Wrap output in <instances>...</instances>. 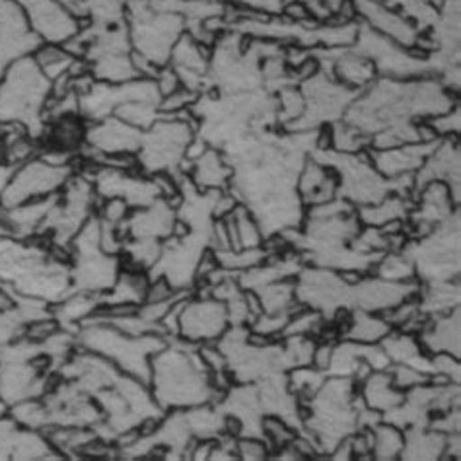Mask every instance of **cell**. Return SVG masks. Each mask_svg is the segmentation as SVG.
Segmentation results:
<instances>
[{"label": "cell", "mask_w": 461, "mask_h": 461, "mask_svg": "<svg viewBox=\"0 0 461 461\" xmlns=\"http://www.w3.org/2000/svg\"><path fill=\"white\" fill-rule=\"evenodd\" d=\"M390 374L393 385L402 392H409L412 387L430 382V374H424L412 366H405V364H392Z\"/></svg>", "instance_id": "obj_37"}, {"label": "cell", "mask_w": 461, "mask_h": 461, "mask_svg": "<svg viewBox=\"0 0 461 461\" xmlns=\"http://www.w3.org/2000/svg\"><path fill=\"white\" fill-rule=\"evenodd\" d=\"M131 53H109L90 60V75L94 77V80L109 84H121L140 78L135 63H132Z\"/></svg>", "instance_id": "obj_28"}, {"label": "cell", "mask_w": 461, "mask_h": 461, "mask_svg": "<svg viewBox=\"0 0 461 461\" xmlns=\"http://www.w3.org/2000/svg\"><path fill=\"white\" fill-rule=\"evenodd\" d=\"M177 222L176 206L169 199H158L142 209H132L127 221L121 224L119 232L123 240H158L172 238Z\"/></svg>", "instance_id": "obj_17"}, {"label": "cell", "mask_w": 461, "mask_h": 461, "mask_svg": "<svg viewBox=\"0 0 461 461\" xmlns=\"http://www.w3.org/2000/svg\"><path fill=\"white\" fill-rule=\"evenodd\" d=\"M68 258L47 241L5 236L0 240V288L53 306L72 293Z\"/></svg>", "instance_id": "obj_1"}, {"label": "cell", "mask_w": 461, "mask_h": 461, "mask_svg": "<svg viewBox=\"0 0 461 461\" xmlns=\"http://www.w3.org/2000/svg\"><path fill=\"white\" fill-rule=\"evenodd\" d=\"M152 80L156 82V88H158V92H160L162 98H166V95L174 94V92H177L181 88L179 77L176 75V70L169 67V65L158 68L156 75L152 77Z\"/></svg>", "instance_id": "obj_42"}, {"label": "cell", "mask_w": 461, "mask_h": 461, "mask_svg": "<svg viewBox=\"0 0 461 461\" xmlns=\"http://www.w3.org/2000/svg\"><path fill=\"white\" fill-rule=\"evenodd\" d=\"M276 109H278L276 119L281 121V125L296 123V121L306 112L304 94H302V90L296 88L294 84L281 88L278 90V98H276Z\"/></svg>", "instance_id": "obj_34"}, {"label": "cell", "mask_w": 461, "mask_h": 461, "mask_svg": "<svg viewBox=\"0 0 461 461\" xmlns=\"http://www.w3.org/2000/svg\"><path fill=\"white\" fill-rule=\"evenodd\" d=\"M121 273V256L102 248V222L95 212L90 216L70 244L72 293L105 294Z\"/></svg>", "instance_id": "obj_7"}, {"label": "cell", "mask_w": 461, "mask_h": 461, "mask_svg": "<svg viewBox=\"0 0 461 461\" xmlns=\"http://www.w3.org/2000/svg\"><path fill=\"white\" fill-rule=\"evenodd\" d=\"M86 174L95 189V195L100 201L104 199H123L131 209H142L154 201L162 199V193L158 189L152 176L139 172V169H119L109 166H94L82 169Z\"/></svg>", "instance_id": "obj_10"}, {"label": "cell", "mask_w": 461, "mask_h": 461, "mask_svg": "<svg viewBox=\"0 0 461 461\" xmlns=\"http://www.w3.org/2000/svg\"><path fill=\"white\" fill-rule=\"evenodd\" d=\"M187 177L201 191H226L234 169L218 149L209 147L199 158L187 164Z\"/></svg>", "instance_id": "obj_22"}, {"label": "cell", "mask_w": 461, "mask_h": 461, "mask_svg": "<svg viewBox=\"0 0 461 461\" xmlns=\"http://www.w3.org/2000/svg\"><path fill=\"white\" fill-rule=\"evenodd\" d=\"M57 197L59 193L51 197H43V199H35V201L18 204L14 209H0V221H3L5 226L8 228L10 236H14L18 240L38 238L47 214L51 212V209L57 203Z\"/></svg>", "instance_id": "obj_21"}, {"label": "cell", "mask_w": 461, "mask_h": 461, "mask_svg": "<svg viewBox=\"0 0 461 461\" xmlns=\"http://www.w3.org/2000/svg\"><path fill=\"white\" fill-rule=\"evenodd\" d=\"M142 131L131 127L125 121L117 117H105L102 121H94L84 131L82 152L88 162L100 156H119L132 154L135 156L140 149Z\"/></svg>", "instance_id": "obj_13"}, {"label": "cell", "mask_w": 461, "mask_h": 461, "mask_svg": "<svg viewBox=\"0 0 461 461\" xmlns=\"http://www.w3.org/2000/svg\"><path fill=\"white\" fill-rule=\"evenodd\" d=\"M160 100L162 95L156 88V82L147 77L121 84L94 80L92 86L78 95L80 117L86 119L88 123L112 117L119 105L129 102L160 104Z\"/></svg>", "instance_id": "obj_9"}, {"label": "cell", "mask_w": 461, "mask_h": 461, "mask_svg": "<svg viewBox=\"0 0 461 461\" xmlns=\"http://www.w3.org/2000/svg\"><path fill=\"white\" fill-rule=\"evenodd\" d=\"M430 181H442L450 187L456 204H459V187H461V174H459V142L457 137L440 139L434 150L427 156V160L417 169L412 177V193H417Z\"/></svg>", "instance_id": "obj_16"}, {"label": "cell", "mask_w": 461, "mask_h": 461, "mask_svg": "<svg viewBox=\"0 0 461 461\" xmlns=\"http://www.w3.org/2000/svg\"><path fill=\"white\" fill-rule=\"evenodd\" d=\"M358 20L384 38L399 43L402 47H417L422 32L417 30L415 23L405 18L397 8L387 6L380 0H353Z\"/></svg>", "instance_id": "obj_15"}, {"label": "cell", "mask_w": 461, "mask_h": 461, "mask_svg": "<svg viewBox=\"0 0 461 461\" xmlns=\"http://www.w3.org/2000/svg\"><path fill=\"white\" fill-rule=\"evenodd\" d=\"M0 160H3V149H0Z\"/></svg>", "instance_id": "obj_45"}, {"label": "cell", "mask_w": 461, "mask_h": 461, "mask_svg": "<svg viewBox=\"0 0 461 461\" xmlns=\"http://www.w3.org/2000/svg\"><path fill=\"white\" fill-rule=\"evenodd\" d=\"M127 28L132 51L147 59L154 68L169 63L176 41L185 33V18L156 6L152 0H129Z\"/></svg>", "instance_id": "obj_6"}, {"label": "cell", "mask_w": 461, "mask_h": 461, "mask_svg": "<svg viewBox=\"0 0 461 461\" xmlns=\"http://www.w3.org/2000/svg\"><path fill=\"white\" fill-rule=\"evenodd\" d=\"M412 203L411 197H402V195H392L384 197L382 201L366 204V206H358L355 211L360 226H374V228H382L390 222L395 221H407L411 211H412Z\"/></svg>", "instance_id": "obj_25"}, {"label": "cell", "mask_w": 461, "mask_h": 461, "mask_svg": "<svg viewBox=\"0 0 461 461\" xmlns=\"http://www.w3.org/2000/svg\"><path fill=\"white\" fill-rule=\"evenodd\" d=\"M405 432L392 422L382 420L372 429V457L374 459H402Z\"/></svg>", "instance_id": "obj_30"}, {"label": "cell", "mask_w": 461, "mask_h": 461, "mask_svg": "<svg viewBox=\"0 0 461 461\" xmlns=\"http://www.w3.org/2000/svg\"><path fill=\"white\" fill-rule=\"evenodd\" d=\"M230 327L228 310L222 300L203 293V296L185 298L179 312L177 339L189 345L216 343Z\"/></svg>", "instance_id": "obj_11"}, {"label": "cell", "mask_w": 461, "mask_h": 461, "mask_svg": "<svg viewBox=\"0 0 461 461\" xmlns=\"http://www.w3.org/2000/svg\"><path fill=\"white\" fill-rule=\"evenodd\" d=\"M427 123L432 127V131L438 135L440 139L446 137H457L459 129H461V112H459V104H456L452 109H447L446 113L434 115L424 119Z\"/></svg>", "instance_id": "obj_38"}, {"label": "cell", "mask_w": 461, "mask_h": 461, "mask_svg": "<svg viewBox=\"0 0 461 461\" xmlns=\"http://www.w3.org/2000/svg\"><path fill=\"white\" fill-rule=\"evenodd\" d=\"M296 193L304 209L339 197V177L335 169L315 158H306L296 177Z\"/></svg>", "instance_id": "obj_19"}, {"label": "cell", "mask_w": 461, "mask_h": 461, "mask_svg": "<svg viewBox=\"0 0 461 461\" xmlns=\"http://www.w3.org/2000/svg\"><path fill=\"white\" fill-rule=\"evenodd\" d=\"M234 5L248 8L253 12H261V14H269V16H281L283 8L293 3V0H232Z\"/></svg>", "instance_id": "obj_41"}, {"label": "cell", "mask_w": 461, "mask_h": 461, "mask_svg": "<svg viewBox=\"0 0 461 461\" xmlns=\"http://www.w3.org/2000/svg\"><path fill=\"white\" fill-rule=\"evenodd\" d=\"M160 104H150V102H129L119 105L113 117L125 121L131 127H137L140 131H147L152 127L158 119H160V109H158Z\"/></svg>", "instance_id": "obj_33"}, {"label": "cell", "mask_w": 461, "mask_h": 461, "mask_svg": "<svg viewBox=\"0 0 461 461\" xmlns=\"http://www.w3.org/2000/svg\"><path fill=\"white\" fill-rule=\"evenodd\" d=\"M392 330L393 327L385 321L382 313L350 310V321L341 339H348V341L362 343V345H375L380 343Z\"/></svg>", "instance_id": "obj_27"}, {"label": "cell", "mask_w": 461, "mask_h": 461, "mask_svg": "<svg viewBox=\"0 0 461 461\" xmlns=\"http://www.w3.org/2000/svg\"><path fill=\"white\" fill-rule=\"evenodd\" d=\"M331 131V150L343 154H358L370 149V137L364 135L358 129L350 127L345 121H335L330 125Z\"/></svg>", "instance_id": "obj_32"}, {"label": "cell", "mask_w": 461, "mask_h": 461, "mask_svg": "<svg viewBox=\"0 0 461 461\" xmlns=\"http://www.w3.org/2000/svg\"><path fill=\"white\" fill-rule=\"evenodd\" d=\"M167 343L164 335L132 337L102 320L90 318L77 331V347L100 355L144 384L150 382V358Z\"/></svg>", "instance_id": "obj_4"}, {"label": "cell", "mask_w": 461, "mask_h": 461, "mask_svg": "<svg viewBox=\"0 0 461 461\" xmlns=\"http://www.w3.org/2000/svg\"><path fill=\"white\" fill-rule=\"evenodd\" d=\"M22 430L23 427L8 415V407L0 402V459H14Z\"/></svg>", "instance_id": "obj_36"}, {"label": "cell", "mask_w": 461, "mask_h": 461, "mask_svg": "<svg viewBox=\"0 0 461 461\" xmlns=\"http://www.w3.org/2000/svg\"><path fill=\"white\" fill-rule=\"evenodd\" d=\"M41 45L14 0H0V78L12 63L30 57Z\"/></svg>", "instance_id": "obj_14"}, {"label": "cell", "mask_w": 461, "mask_h": 461, "mask_svg": "<svg viewBox=\"0 0 461 461\" xmlns=\"http://www.w3.org/2000/svg\"><path fill=\"white\" fill-rule=\"evenodd\" d=\"M405 432V446L402 459H442L447 436L432 430L429 424L409 427Z\"/></svg>", "instance_id": "obj_26"}, {"label": "cell", "mask_w": 461, "mask_h": 461, "mask_svg": "<svg viewBox=\"0 0 461 461\" xmlns=\"http://www.w3.org/2000/svg\"><path fill=\"white\" fill-rule=\"evenodd\" d=\"M5 236H10V232H8V228L5 226V222L0 221V240H3Z\"/></svg>", "instance_id": "obj_44"}, {"label": "cell", "mask_w": 461, "mask_h": 461, "mask_svg": "<svg viewBox=\"0 0 461 461\" xmlns=\"http://www.w3.org/2000/svg\"><path fill=\"white\" fill-rule=\"evenodd\" d=\"M32 57L35 60V65L40 67V70L51 82H57L59 78L70 75L72 67H75L78 60V57L68 53L63 45L53 43H41Z\"/></svg>", "instance_id": "obj_29"}, {"label": "cell", "mask_w": 461, "mask_h": 461, "mask_svg": "<svg viewBox=\"0 0 461 461\" xmlns=\"http://www.w3.org/2000/svg\"><path fill=\"white\" fill-rule=\"evenodd\" d=\"M372 275L392 283H411L417 281L415 265L403 251H387L374 263Z\"/></svg>", "instance_id": "obj_31"}, {"label": "cell", "mask_w": 461, "mask_h": 461, "mask_svg": "<svg viewBox=\"0 0 461 461\" xmlns=\"http://www.w3.org/2000/svg\"><path fill=\"white\" fill-rule=\"evenodd\" d=\"M436 142H411L403 147L387 149V150H372L368 149V156L378 172L387 177H403V176H415L417 169L427 160V156L434 150Z\"/></svg>", "instance_id": "obj_18"}, {"label": "cell", "mask_w": 461, "mask_h": 461, "mask_svg": "<svg viewBox=\"0 0 461 461\" xmlns=\"http://www.w3.org/2000/svg\"><path fill=\"white\" fill-rule=\"evenodd\" d=\"M14 3L22 8L30 30L41 43L65 45L88 23L72 16L59 0H14Z\"/></svg>", "instance_id": "obj_12"}, {"label": "cell", "mask_w": 461, "mask_h": 461, "mask_svg": "<svg viewBox=\"0 0 461 461\" xmlns=\"http://www.w3.org/2000/svg\"><path fill=\"white\" fill-rule=\"evenodd\" d=\"M459 325L461 313L459 306L452 312L429 318L417 339L427 355H452L459 358Z\"/></svg>", "instance_id": "obj_20"}, {"label": "cell", "mask_w": 461, "mask_h": 461, "mask_svg": "<svg viewBox=\"0 0 461 461\" xmlns=\"http://www.w3.org/2000/svg\"><path fill=\"white\" fill-rule=\"evenodd\" d=\"M72 174L75 166H57L47 162L40 154L33 156L18 166L10 185L0 195V209H14L28 201L57 195Z\"/></svg>", "instance_id": "obj_8"}, {"label": "cell", "mask_w": 461, "mask_h": 461, "mask_svg": "<svg viewBox=\"0 0 461 461\" xmlns=\"http://www.w3.org/2000/svg\"><path fill=\"white\" fill-rule=\"evenodd\" d=\"M16 169H18V164L8 162V160H5V158L0 160V195H3L6 187L10 185L12 177H14V174H16Z\"/></svg>", "instance_id": "obj_43"}, {"label": "cell", "mask_w": 461, "mask_h": 461, "mask_svg": "<svg viewBox=\"0 0 461 461\" xmlns=\"http://www.w3.org/2000/svg\"><path fill=\"white\" fill-rule=\"evenodd\" d=\"M261 434L263 440L271 446V452L281 450V447L293 444L296 430L293 429V424L286 422L285 419L276 417V415H265L261 420Z\"/></svg>", "instance_id": "obj_35"}, {"label": "cell", "mask_w": 461, "mask_h": 461, "mask_svg": "<svg viewBox=\"0 0 461 461\" xmlns=\"http://www.w3.org/2000/svg\"><path fill=\"white\" fill-rule=\"evenodd\" d=\"M53 95V82L47 78L33 57L18 59L0 78V129L22 127L40 142L47 132V105Z\"/></svg>", "instance_id": "obj_3"}, {"label": "cell", "mask_w": 461, "mask_h": 461, "mask_svg": "<svg viewBox=\"0 0 461 461\" xmlns=\"http://www.w3.org/2000/svg\"><path fill=\"white\" fill-rule=\"evenodd\" d=\"M149 387L164 412L218 403L224 395V392L216 390L199 347L177 337L167 339V343L150 358Z\"/></svg>", "instance_id": "obj_2"}, {"label": "cell", "mask_w": 461, "mask_h": 461, "mask_svg": "<svg viewBox=\"0 0 461 461\" xmlns=\"http://www.w3.org/2000/svg\"><path fill=\"white\" fill-rule=\"evenodd\" d=\"M358 393L364 402V407L380 411L382 415L403 403L405 392L397 390L392 382L390 370L370 372L366 378L358 384Z\"/></svg>", "instance_id": "obj_24"}, {"label": "cell", "mask_w": 461, "mask_h": 461, "mask_svg": "<svg viewBox=\"0 0 461 461\" xmlns=\"http://www.w3.org/2000/svg\"><path fill=\"white\" fill-rule=\"evenodd\" d=\"M131 206L123 201V199H104L100 201V206H98V216L102 218L104 222L107 224H113L117 228H121V224H123L127 221V216L131 214Z\"/></svg>", "instance_id": "obj_40"}, {"label": "cell", "mask_w": 461, "mask_h": 461, "mask_svg": "<svg viewBox=\"0 0 461 461\" xmlns=\"http://www.w3.org/2000/svg\"><path fill=\"white\" fill-rule=\"evenodd\" d=\"M197 137V121L185 115H160L152 127L142 131L140 149L135 154L139 172L169 174L179 179L187 172V149Z\"/></svg>", "instance_id": "obj_5"}, {"label": "cell", "mask_w": 461, "mask_h": 461, "mask_svg": "<svg viewBox=\"0 0 461 461\" xmlns=\"http://www.w3.org/2000/svg\"><path fill=\"white\" fill-rule=\"evenodd\" d=\"M236 456L246 461L269 459L271 446L259 436H240V438H236Z\"/></svg>", "instance_id": "obj_39"}, {"label": "cell", "mask_w": 461, "mask_h": 461, "mask_svg": "<svg viewBox=\"0 0 461 461\" xmlns=\"http://www.w3.org/2000/svg\"><path fill=\"white\" fill-rule=\"evenodd\" d=\"M150 285V278L147 271L132 269L125 267L121 269L115 285L107 290L105 294H100L102 308L112 306H140L147 300V290Z\"/></svg>", "instance_id": "obj_23"}]
</instances>
